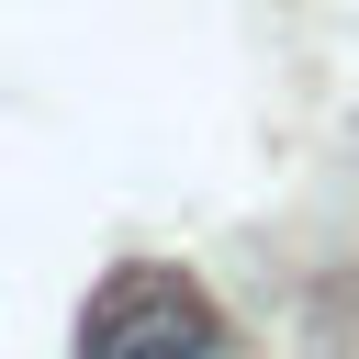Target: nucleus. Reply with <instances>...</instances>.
<instances>
[{
  "label": "nucleus",
  "mask_w": 359,
  "mask_h": 359,
  "mask_svg": "<svg viewBox=\"0 0 359 359\" xmlns=\"http://www.w3.org/2000/svg\"><path fill=\"white\" fill-rule=\"evenodd\" d=\"M79 359H236V337H224V314H213V292H202L191 269L135 258V269H112V280L90 292Z\"/></svg>",
  "instance_id": "f257e3e1"
}]
</instances>
